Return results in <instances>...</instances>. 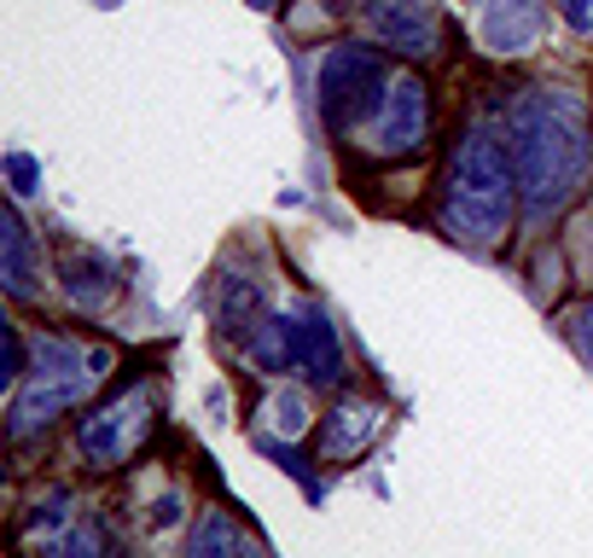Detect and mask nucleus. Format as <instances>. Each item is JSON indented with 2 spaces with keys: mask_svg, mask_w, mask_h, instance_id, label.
<instances>
[{
  "mask_svg": "<svg viewBox=\"0 0 593 558\" xmlns=\"http://www.w3.org/2000/svg\"><path fill=\"white\" fill-rule=\"evenodd\" d=\"M384 88V58L373 47H332L320 58V117L326 129H350L373 111V94Z\"/></svg>",
  "mask_w": 593,
  "mask_h": 558,
  "instance_id": "obj_5",
  "label": "nucleus"
},
{
  "mask_svg": "<svg viewBox=\"0 0 593 558\" xmlns=\"http://www.w3.org/2000/svg\"><path fill=\"white\" fill-rule=\"evenodd\" d=\"M576 349H582V361L593 366V303L576 315Z\"/></svg>",
  "mask_w": 593,
  "mask_h": 558,
  "instance_id": "obj_19",
  "label": "nucleus"
},
{
  "mask_svg": "<svg viewBox=\"0 0 593 558\" xmlns=\"http://www.w3.org/2000/svg\"><path fill=\"white\" fill-rule=\"evenodd\" d=\"M251 361L262 372H285V366H297V343H292V315L285 320H262L256 332H251Z\"/></svg>",
  "mask_w": 593,
  "mask_h": 558,
  "instance_id": "obj_14",
  "label": "nucleus"
},
{
  "mask_svg": "<svg viewBox=\"0 0 593 558\" xmlns=\"http://www.w3.org/2000/svg\"><path fill=\"white\" fill-rule=\"evenodd\" d=\"M117 292V280H111V267L99 262V256H70L65 267V297L70 308H81V315H94V308H106Z\"/></svg>",
  "mask_w": 593,
  "mask_h": 558,
  "instance_id": "obj_12",
  "label": "nucleus"
},
{
  "mask_svg": "<svg viewBox=\"0 0 593 558\" xmlns=\"http://www.w3.org/2000/svg\"><path fill=\"white\" fill-rule=\"evenodd\" d=\"M157 425V396L146 384L140 390H122V396H111L106 407H94L88 419L76 425V442H81V460L111 471V466H129L140 448H146Z\"/></svg>",
  "mask_w": 593,
  "mask_h": 558,
  "instance_id": "obj_4",
  "label": "nucleus"
},
{
  "mask_svg": "<svg viewBox=\"0 0 593 558\" xmlns=\"http://www.w3.org/2000/svg\"><path fill=\"white\" fill-rule=\"evenodd\" d=\"M513 198H518V169L513 152L495 134H460L454 163H448V193H442V227L460 244H495L513 221Z\"/></svg>",
  "mask_w": 593,
  "mask_h": 558,
  "instance_id": "obj_2",
  "label": "nucleus"
},
{
  "mask_svg": "<svg viewBox=\"0 0 593 558\" xmlns=\"http://www.w3.org/2000/svg\"><path fill=\"white\" fill-rule=\"evenodd\" d=\"M175 512H180V501L169 494V501H157V512H152V524H175Z\"/></svg>",
  "mask_w": 593,
  "mask_h": 558,
  "instance_id": "obj_20",
  "label": "nucleus"
},
{
  "mask_svg": "<svg viewBox=\"0 0 593 558\" xmlns=\"http://www.w3.org/2000/svg\"><path fill=\"white\" fill-rule=\"evenodd\" d=\"M303 419H309V407H303V396H292V390H285V396L274 402V425H279V437H297Z\"/></svg>",
  "mask_w": 593,
  "mask_h": 558,
  "instance_id": "obj_17",
  "label": "nucleus"
},
{
  "mask_svg": "<svg viewBox=\"0 0 593 558\" xmlns=\"http://www.w3.org/2000/svg\"><path fill=\"white\" fill-rule=\"evenodd\" d=\"M547 30V7L541 0H477V35L488 53H529Z\"/></svg>",
  "mask_w": 593,
  "mask_h": 558,
  "instance_id": "obj_7",
  "label": "nucleus"
},
{
  "mask_svg": "<svg viewBox=\"0 0 593 558\" xmlns=\"http://www.w3.org/2000/svg\"><path fill=\"white\" fill-rule=\"evenodd\" d=\"M425 134H431V88H425V76H396L384 81V99H378V140L373 146L384 157H407L425 146Z\"/></svg>",
  "mask_w": 593,
  "mask_h": 558,
  "instance_id": "obj_6",
  "label": "nucleus"
},
{
  "mask_svg": "<svg viewBox=\"0 0 593 558\" xmlns=\"http://www.w3.org/2000/svg\"><path fill=\"white\" fill-rule=\"evenodd\" d=\"M0 285L18 297V303H35L41 297V251H35V233L18 216V198L7 204L0 216Z\"/></svg>",
  "mask_w": 593,
  "mask_h": 558,
  "instance_id": "obj_9",
  "label": "nucleus"
},
{
  "mask_svg": "<svg viewBox=\"0 0 593 558\" xmlns=\"http://www.w3.org/2000/svg\"><path fill=\"white\" fill-rule=\"evenodd\" d=\"M239 547H244V535H239L233 518H221V512H210V518L187 535V552L193 558H216V552H239Z\"/></svg>",
  "mask_w": 593,
  "mask_h": 558,
  "instance_id": "obj_15",
  "label": "nucleus"
},
{
  "mask_svg": "<svg viewBox=\"0 0 593 558\" xmlns=\"http://www.w3.org/2000/svg\"><path fill=\"white\" fill-rule=\"evenodd\" d=\"M564 12H570V24H587V18H593L587 0H564Z\"/></svg>",
  "mask_w": 593,
  "mask_h": 558,
  "instance_id": "obj_21",
  "label": "nucleus"
},
{
  "mask_svg": "<svg viewBox=\"0 0 593 558\" xmlns=\"http://www.w3.org/2000/svg\"><path fill=\"white\" fill-rule=\"evenodd\" d=\"M384 425V413L366 402V396H343L332 413H326V430H320V460H355V453L373 448Z\"/></svg>",
  "mask_w": 593,
  "mask_h": 558,
  "instance_id": "obj_10",
  "label": "nucleus"
},
{
  "mask_svg": "<svg viewBox=\"0 0 593 558\" xmlns=\"http://www.w3.org/2000/svg\"><path fill=\"white\" fill-rule=\"evenodd\" d=\"M262 320H268V315H262V292L251 280H228V285H221V326H228L233 338L251 343V332Z\"/></svg>",
  "mask_w": 593,
  "mask_h": 558,
  "instance_id": "obj_13",
  "label": "nucleus"
},
{
  "mask_svg": "<svg viewBox=\"0 0 593 558\" xmlns=\"http://www.w3.org/2000/svg\"><path fill=\"white\" fill-rule=\"evenodd\" d=\"M106 366H111V349L70 343V338H41V343H35V372H30V384L18 390V402H12V413H7V419H12V425H7L12 442H30L41 425H53L58 407L81 402L99 379H106Z\"/></svg>",
  "mask_w": 593,
  "mask_h": 558,
  "instance_id": "obj_3",
  "label": "nucleus"
},
{
  "mask_svg": "<svg viewBox=\"0 0 593 558\" xmlns=\"http://www.w3.org/2000/svg\"><path fill=\"white\" fill-rule=\"evenodd\" d=\"M292 343H297V366L320 384H338L343 379V349H338V332L326 320V308H303L292 315Z\"/></svg>",
  "mask_w": 593,
  "mask_h": 558,
  "instance_id": "obj_11",
  "label": "nucleus"
},
{
  "mask_svg": "<svg viewBox=\"0 0 593 558\" xmlns=\"http://www.w3.org/2000/svg\"><path fill=\"white\" fill-rule=\"evenodd\" d=\"M7 379H24V338H18V326H7Z\"/></svg>",
  "mask_w": 593,
  "mask_h": 558,
  "instance_id": "obj_18",
  "label": "nucleus"
},
{
  "mask_svg": "<svg viewBox=\"0 0 593 558\" xmlns=\"http://www.w3.org/2000/svg\"><path fill=\"white\" fill-rule=\"evenodd\" d=\"M366 24H373V35L402 58L431 53V41H437L431 0H366Z\"/></svg>",
  "mask_w": 593,
  "mask_h": 558,
  "instance_id": "obj_8",
  "label": "nucleus"
},
{
  "mask_svg": "<svg viewBox=\"0 0 593 558\" xmlns=\"http://www.w3.org/2000/svg\"><path fill=\"white\" fill-rule=\"evenodd\" d=\"M7 180H12V198H30L41 186V163L30 152H7Z\"/></svg>",
  "mask_w": 593,
  "mask_h": 558,
  "instance_id": "obj_16",
  "label": "nucleus"
},
{
  "mask_svg": "<svg viewBox=\"0 0 593 558\" xmlns=\"http://www.w3.org/2000/svg\"><path fill=\"white\" fill-rule=\"evenodd\" d=\"M513 169H518V204L529 216H547L553 204L576 193L587 169V117L576 94H524L513 111Z\"/></svg>",
  "mask_w": 593,
  "mask_h": 558,
  "instance_id": "obj_1",
  "label": "nucleus"
},
{
  "mask_svg": "<svg viewBox=\"0 0 593 558\" xmlns=\"http://www.w3.org/2000/svg\"><path fill=\"white\" fill-rule=\"evenodd\" d=\"M251 7H274V0H251Z\"/></svg>",
  "mask_w": 593,
  "mask_h": 558,
  "instance_id": "obj_22",
  "label": "nucleus"
}]
</instances>
